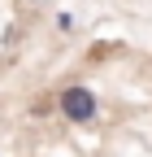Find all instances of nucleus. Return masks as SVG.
I'll list each match as a JSON object with an SVG mask.
<instances>
[{
    "label": "nucleus",
    "mask_w": 152,
    "mask_h": 157,
    "mask_svg": "<svg viewBox=\"0 0 152 157\" xmlns=\"http://www.w3.org/2000/svg\"><path fill=\"white\" fill-rule=\"evenodd\" d=\"M56 109H61V118L74 122V127H87V122L100 118V101H96V92L87 83H65L61 96H56Z\"/></svg>",
    "instance_id": "obj_1"
},
{
    "label": "nucleus",
    "mask_w": 152,
    "mask_h": 157,
    "mask_svg": "<svg viewBox=\"0 0 152 157\" xmlns=\"http://www.w3.org/2000/svg\"><path fill=\"white\" fill-rule=\"evenodd\" d=\"M56 31L70 35V31H74V13H56Z\"/></svg>",
    "instance_id": "obj_2"
},
{
    "label": "nucleus",
    "mask_w": 152,
    "mask_h": 157,
    "mask_svg": "<svg viewBox=\"0 0 152 157\" xmlns=\"http://www.w3.org/2000/svg\"><path fill=\"white\" fill-rule=\"evenodd\" d=\"M26 5H48V0H26Z\"/></svg>",
    "instance_id": "obj_3"
}]
</instances>
